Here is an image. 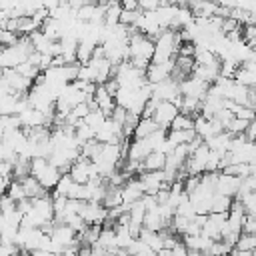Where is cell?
Masks as SVG:
<instances>
[{"label": "cell", "instance_id": "1", "mask_svg": "<svg viewBox=\"0 0 256 256\" xmlns=\"http://www.w3.org/2000/svg\"><path fill=\"white\" fill-rule=\"evenodd\" d=\"M154 52H156V44L146 34L140 32V34L130 38V60L132 58H144V60L152 62Z\"/></svg>", "mask_w": 256, "mask_h": 256}, {"label": "cell", "instance_id": "2", "mask_svg": "<svg viewBox=\"0 0 256 256\" xmlns=\"http://www.w3.org/2000/svg\"><path fill=\"white\" fill-rule=\"evenodd\" d=\"M178 114H180V108L176 104H172V102H160V106H158V110L154 114V120L158 122L160 128L170 130V126H172V122L176 120Z\"/></svg>", "mask_w": 256, "mask_h": 256}, {"label": "cell", "instance_id": "3", "mask_svg": "<svg viewBox=\"0 0 256 256\" xmlns=\"http://www.w3.org/2000/svg\"><path fill=\"white\" fill-rule=\"evenodd\" d=\"M142 196H144V182L140 180V176L130 178V180L126 182V186L122 188V198H124V202H126V204H134V202L142 200Z\"/></svg>", "mask_w": 256, "mask_h": 256}, {"label": "cell", "instance_id": "4", "mask_svg": "<svg viewBox=\"0 0 256 256\" xmlns=\"http://www.w3.org/2000/svg\"><path fill=\"white\" fill-rule=\"evenodd\" d=\"M240 184H242V178H238V176H226V174L220 172L216 192L218 194H224V196H230V198H236V194L240 190Z\"/></svg>", "mask_w": 256, "mask_h": 256}, {"label": "cell", "instance_id": "5", "mask_svg": "<svg viewBox=\"0 0 256 256\" xmlns=\"http://www.w3.org/2000/svg\"><path fill=\"white\" fill-rule=\"evenodd\" d=\"M46 190H56V186H58V182H60V178H62V172L58 170V168H54L52 164H48V168H44L38 176H34Z\"/></svg>", "mask_w": 256, "mask_h": 256}, {"label": "cell", "instance_id": "6", "mask_svg": "<svg viewBox=\"0 0 256 256\" xmlns=\"http://www.w3.org/2000/svg\"><path fill=\"white\" fill-rule=\"evenodd\" d=\"M142 168H144V172H160V170H164L166 168V154H162V152H152L144 162H142ZM142 172V174H144Z\"/></svg>", "mask_w": 256, "mask_h": 256}, {"label": "cell", "instance_id": "7", "mask_svg": "<svg viewBox=\"0 0 256 256\" xmlns=\"http://www.w3.org/2000/svg\"><path fill=\"white\" fill-rule=\"evenodd\" d=\"M196 136V130H168V140L174 146H188Z\"/></svg>", "mask_w": 256, "mask_h": 256}, {"label": "cell", "instance_id": "8", "mask_svg": "<svg viewBox=\"0 0 256 256\" xmlns=\"http://www.w3.org/2000/svg\"><path fill=\"white\" fill-rule=\"evenodd\" d=\"M158 130H160V126H158V122L154 118H142L138 128H136V132H134V138H150Z\"/></svg>", "mask_w": 256, "mask_h": 256}, {"label": "cell", "instance_id": "9", "mask_svg": "<svg viewBox=\"0 0 256 256\" xmlns=\"http://www.w3.org/2000/svg\"><path fill=\"white\" fill-rule=\"evenodd\" d=\"M124 204V198H122V188H114V186H108L106 190V196L102 200V206L104 208H118Z\"/></svg>", "mask_w": 256, "mask_h": 256}, {"label": "cell", "instance_id": "10", "mask_svg": "<svg viewBox=\"0 0 256 256\" xmlns=\"http://www.w3.org/2000/svg\"><path fill=\"white\" fill-rule=\"evenodd\" d=\"M232 202H234V198L216 192L214 198H212V214H226V212H230Z\"/></svg>", "mask_w": 256, "mask_h": 256}, {"label": "cell", "instance_id": "11", "mask_svg": "<svg viewBox=\"0 0 256 256\" xmlns=\"http://www.w3.org/2000/svg\"><path fill=\"white\" fill-rule=\"evenodd\" d=\"M106 120H108V118H106L100 110H96V112H90V114L86 116V120H84V122H86V126H90L92 130H96V132H98V130L106 124Z\"/></svg>", "mask_w": 256, "mask_h": 256}, {"label": "cell", "instance_id": "12", "mask_svg": "<svg viewBox=\"0 0 256 256\" xmlns=\"http://www.w3.org/2000/svg\"><path fill=\"white\" fill-rule=\"evenodd\" d=\"M170 130H194V118H190L186 114H178L176 120L172 122Z\"/></svg>", "mask_w": 256, "mask_h": 256}, {"label": "cell", "instance_id": "13", "mask_svg": "<svg viewBox=\"0 0 256 256\" xmlns=\"http://www.w3.org/2000/svg\"><path fill=\"white\" fill-rule=\"evenodd\" d=\"M236 248L246 250V252H256V234H240Z\"/></svg>", "mask_w": 256, "mask_h": 256}, {"label": "cell", "instance_id": "14", "mask_svg": "<svg viewBox=\"0 0 256 256\" xmlns=\"http://www.w3.org/2000/svg\"><path fill=\"white\" fill-rule=\"evenodd\" d=\"M250 124H252V122H248V120H242V118H234V120H232V124L226 128V132H230L232 136H238V134H246V130L250 128Z\"/></svg>", "mask_w": 256, "mask_h": 256}, {"label": "cell", "instance_id": "15", "mask_svg": "<svg viewBox=\"0 0 256 256\" xmlns=\"http://www.w3.org/2000/svg\"><path fill=\"white\" fill-rule=\"evenodd\" d=\"M6 196H10L14 202H20V200H24V198H26V190H24L22 182L14 180V182L10 184V188H8V192H6Z\"/></svg>", "mask_w": 256, "mask_h": 256}, {"label": "cell", "instance_id": "16", "mask_svg": "<svg viewBox=\"0 0 256 256\" xmlns=\"http://www.w3.org/2000/svg\"><path fill=\"white\" fill-rule=\"evenodd\" d=\"M196 50L198 46L194 42H182L178 46V56H184V58H194L196 56Z\"/></svg>", "mask_w": 256, "mask_h": 256}, {"label": "cell", "instance_id": "17", "mask_svg": "<svg viewBox=\"0 0 256 256\" xmlns=\"http://www.w3.org/2000/svg\"><path fill=\"white\" fill-rule=\"evenodd\" d=\"M214 118H216V120H218V122H220V124H222L224 128H228V126L232 124V120H234L236 116H234V114H232L230 110H226V108H222V110H220V112H218V114H216Z\"/></svg>", "mask_w": 256, "mask_h": 256}, {"label": "cell", "instance_id": "18", "mask_svg": "<svg viewBox=\"0 0 256 256\" xmlns=\"http://www.w3.org/2000/svg\"><path fill=\"white\" fill-rule=\"evenodd\" d=\"M242 234H256V216H250V214L244 216Z\"/></svg>", "mask_w": 256, "mask_h": 256}, {"label": "cell", "instance_id": "19", "mask_svg": "<svg viewBox=\"0 0 256 256\" xmlns=\"http://www.w3.org/2000/svg\"><path fill=\"white\" fill-rule=\"evenodd\" d=\"M126 116H128V110H126V108H122V106H116V110L112 112V120H114L118 126H124Z\"/></svg>", "mask_w": 256, "mask_h": 256}, {"label": "cell", "instance_id": "20", "mask_svg": "<svg viewBox=\"0 0 256 256\" xmlns=\"http://www.w3.org/2000/svg\"><path fill=\"white\" fill-rule=\"evenodd\" d=\"M104 88L108 90V94H110L112 98H116V96H118V92H120V84H118V80H116V78H110V80L104 84Z\"/></svg>", "mask_w": 256, "mask_h": 256}, {"label": "cell", "instance_id": "21", "mask_svg": "<svg viewBox=\"0 0 256 256\" xmlns=\"http://www.w3.org/2000/svg\"><path fill=\"white\" fill-rule=\"evenodd\" d=\"M122 10L136 12V10H140V2H134V0H124V2H122Z\"/></svg>", "mask_w": 256, "mask_h": 256}, {"label": "cell", "instance_id": "22", "mask_svg": "<svg viewBox=\"0 0 256 256\" xmlns=\"http://www.w3.org/2000/svg\"><path fill=\"white\" fill-rule=\"evenodd\" d=\"M246 136H248V140L250 142H256V120L250 124V128L246 130Z\"/></svg>", "mask_w": 256, "mask_h": 256}, {"label": "cell", "instance_id": "23", "mask_svg": "<svg viewBox=\"0 0 256 256\" xmlns=\"http://www.w3.org/2000/svg\"><path fill=\"white\" fill-rule=\"evenodd\" d=\"M230 256H254V252H246V250H238V248H234V250L230 252Z\"/></svg>", "mask_w": 256, "mask_h": 256}, {"label": "cell", "instance_id": "24", "mask_svg": "<svg viewBox=\"0 0 256 256\" xmlns=\"http://www.w3.org/2000/svg\"><path fill=\"white\" fill-rule=\"evenodd\" d=\"M248 182H250V188H252V192H256V176H250V178H248Z\"/></svg>", "mask_w": 256, "mask_h": 256}, {"label": "cell", "instance_id": "25", "mask_svg": "<svg viewBox=\"0 0 256 256\" xmlns=\"http://www.w3.org/2000/svg\"><path fill=\"white\" fill-rule=\"evenodd\" d=\"M106 256H118V254H110V252H108V254H106Z\"/></svg>", "mask_w": 256, "mask_h": 256}, {"label": "cell", "instance_id": "26", "mask_svg": "<svg viewBox=\"0 0 256 256\" xmlns=\"http://www.w3.org/2000/svg\"><path fill=\"white\" fill-rule=\"evenodd\" d=\"M254 92H256V88H254Z\"/></svg>", "mask_w": 256, "mask_h": 256}, {"label": "cell", "instance_id": "27", "mask_svg": "<svg viewBox=\"0 0 256 256\" xmlns=\"http://www.w3.org/2000/svg\"><path fill=\"white\" fill-rule=\"evenodd\" d=\"M254 110H256V108H254Z\"/></svg>", "mask_w": 256, "mask_h": 256}]
</instances>
